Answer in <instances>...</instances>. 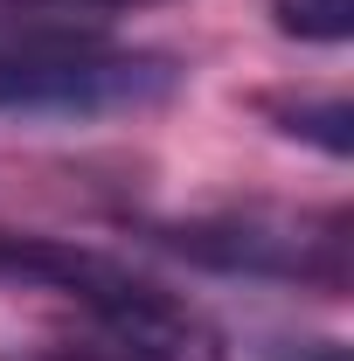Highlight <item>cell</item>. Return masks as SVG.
Wrapping results in <instances>:
<instances>
[{
	"label": "cell",
	"mask_w": 354,
	"mask_h": 361,
	"mask_svg": "<svg viewBox=\"0 0 354 361\" xmlns=\"http://www.w3.org/2000/svg\"><path fill=\"white\" fill-rule=\"evenodd\" d=\"M271 361H348V348L341 341H278Z\"/></svg>",
	"instance_id": "7"
},
{
	"label": "cell",
	"mask_w": 354,
	"mask_h": 361,
	"mask_svg": "<svg viewBox=\"0 0 354 361\" xmlns=\"http://www.w3.org/2000/svg\"><path fill=\"white\" fill-rule=\"evenodd\" d=\"M77 319H84V341L70 355L84 361H229L216 326L195 306H181L174 292H160L153 278H126Z\"/></svg>",
	"instance_id": "3"
},
{
	"label": "cell",
	"mask_w": 354,
	"mask_h": 361,
	"mask_svg": "<svg viewBox=\"0 0 354 361\" xmlns=\"http://www.w3.org/2000/svg\"><path fill=\"white\" fill-rule=\"evenodd\" d=\"M181 90V63L160 49H118L104 21L0 7V118H126Z\"/></svg>",
	"instance_id": "1"
},
{
	"label": "cell",
	"mask_w": 354,
	"mask_h": 361,
	"mask_svg": "<svg viewBox=\"0 0 354 361\" xmlns=\"http://www.w3.org/2000/svg\"><path fill=\"white\" fill-rule=\"evenodd\" d=\"M0 7H42V14H84V21H104V14L146 7V0H0Z\"/></svg>",
	"instance_id": "6"
},
{
	"label": "cell",
	"mask_w": 354,
	"mask_h": 361,
	"mask_svg": "<svg viewBox=\"0 0 354 361\" xmlns=\"http://www.w3.org/2000/svg\"><path fill=\"white\" fill-rule=\"evenodd\" d=\"M271 14L299 42H348L354 28V0H271Z\"/></svg>",
	"instance_id": "5"
},
{
	"label": "cell",
	"mask_w": 354,
	"mask_h": 361,
	"mask_svg": "<svg viewBox=\"0 0 354 361\" xmlns=\"http://www.w3.org/2000/svg\"><path fill=\"white\" fill-rule=\"evenodd\" d=\"M160 243L209 271L285 278V285H348V216L341 209H222L202 223L160 229Z\"/></svg>",
	"instance_id": "2"
},
{
	"label": "cell",
	"mask_w": 354,
	"mask_h": 361,
	"mask_svg": "<svg viewBox=\"0 0 354 361\" xmlns=\"http://www.w3.org/2000/svg\"><path fill=\"white\" fill-rule=\"evenodd\" d=\"M264 111L285 126V133H299V139H312L319 153H334V160L354 153V111H348V97H278V104H264Z\"/></svg>",
	"instance_id": "4"
}]
</instances>
